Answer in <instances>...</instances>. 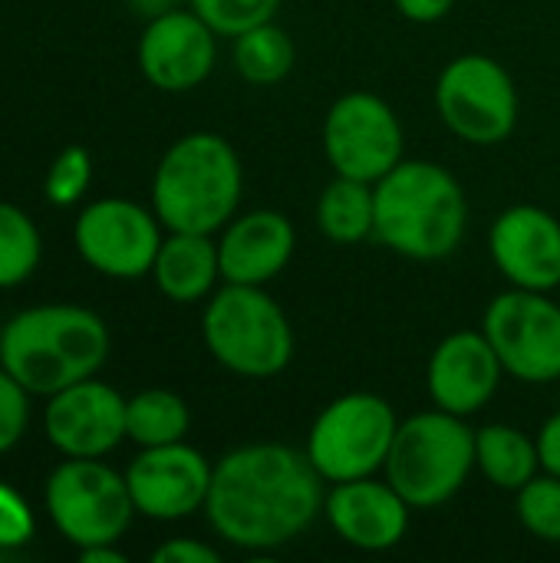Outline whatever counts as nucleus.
I'll use <instances>...</instances> for the list:
<instances>
[{
	"label": "nucleus",
	"instance_id": "nucleus-1",
	"mask_svg": "<svg viewBox=\"0 0 560 563\" xmlns=\"http://www.w3.org/2000/svg\"><path fill=\"white\" fill-rule=\"evenodd\" d=\"M327 482L304 449L251 442L215 462L205 518L211 531L248 554H271L297 541L323 515Z\"/></svg>",
	"mask_w": 560,
	"mask_h": 563
},
{
	"label": "nucleus",
	"instance_id": "nucleus-2",
	"mask_svg": "<svg viewBox=\"0 0 560 563\" xmlns=\"http://www.w3.org/2000/svg\"><path fill=\"white\" fill-rule=\"evenodd\" d=\"M376 224L373 238L419 264L452 257L469 231V198L459 178L426 158H403L373 185Z\"/></svg>",
	"mask_w": 560,
	"mask_h": 563
},
{
	"label": "nucleus",
	"instance_id": "nucleus-3",
	"mask_svg": "<svg viewBox=\"0 0 560 563\" xmlns=\"http://www.w3.org/2000/svg\"><path fill=\"white\" fill-rule=\"evenodd\" d=\"M109 346L102 317L86 307L46 303L17 313L0 330V366L30 396H53L96 376Z\"/></svg>",
	"mask_w": 560,
	"mask_h": 563
},
{
	"label": "nucleus",
	"instance_id": "nucleus-4",
	"mask_svg": "<svg viewBox=\"0 0 560 563\" xmlns=\"http://www.w3.org/2000/svg\"><path fill=\"white\" fill-rule=\"evenodd\" d=\"M244 168L218 132H188L168 145L152 175V211L165 231L218 234L241 208Z\"/></svg>",
	"mask_w": 560,
	"mask_h": 563
},
{
	"label": "nucleus",
	"instance_id": "nucleus-5",
	"mask_svg": "<svg viewBox=\"0 0 560 563\" xmlns=\"http://www.w3.org/2000/svg\"><path fill=\"white\" fill-rule=\"evenodd\" d=\"M475 472V429L439 406L399 422L383 478L413 505L432 511L452 501Z\"/></svg>",
	"mask_w": 560,
	"mask_h": 563
},
{
	"label": "nucleus",
	"instance_id": "nucleus-6",
	"mask_svg": "<svg viewBox=\"0 0 560 563\" xmlns=\"http://www.w3.org/2000/svg\"><path fill=\"white\" fill-rule=\"evenodd\" d=\"M201 340L215 363L244 379L281 376L297 346L284 307L264 287L251 284H224L208 297Z\"/></svg>",
	"mask_w": 560,
	"mask_h": 563
},
{
	"label": "nucleus",
	"instance_id": "nucleus-7",
	"mask_svg": "<svg viewBox=\"0 0 560 563\" xmlns=\"http://www.w3.org/2000/svg\"><path fill=\"white\" fill-rule=\"evenodd\" d=\"M399 429L396 409L376 393H343L327 402L304 442V452L327 485L383 475Z\"/></svg>",
	"mask_w": 560,
	"mask_h": 563
},
{
	"label": "nucleus",
	"instance_id": "nucleus-8",
	"mask_svg": "<svg viewBox=\"0 0 560 563\" xmlns=\"http://www.w3.org/2000/svg\"><path fill=\"white\" fill-rule=\"evenodd\" d=\"M436 112L455 139L488 148L515 132L521 99L512 73L495 56L462 53L436 79Z\"/></svg>",
	"mask_w": 560,
	"mask_h": 563
},
{
	"label": "nucleus",
	"instance_id": "nucleus-9",
	"mask_svg": "<svg viewBox=\"0 0 560 563\" xmlns=\"http://www.w3.org/2000/svg\"><path fill=\"white\" fill-rule=\"evenodd\" d=\"M46 511L56 531L76 544H116L139 515L125 475L99 459H66L46 482Z\"/></svg>",
	"mask_w": 560,
	"mask_h": 563
},
{
	"label": "nucleus",
	"instance_id": "nucleus-10",
	"mask_svg": "<svg viewBox=\"0 0 560 563\" xmlns=\"http://www.w3.org/2000/svg\"><path fill=\"white\" fill-rule=\"evenodd\" d=\"M406 132L396 109L366 89H350L323 115V155L343 178L376 185L406 155Z\"/></svg>",
	"mask_w": 560,
	"mask_h": 563
},
{
	"label": "nucleus",
	"instance_id": "nucleus-11",
	"mask_svg": "<svg viewBox=\"0 0 560 563\" xmlns=\"http://www.w3.org/2000/svg\"><path fill=\"white\" fill-rule=\"evenodd\" d=\"M482 333L495 346L505 376L531 386L560 379V303L551 294L512 287L482 317Z\"/></svg>",
	"mask_w": 560,
	"mask_h": 563
},
{
	"label": "nucleus",
	"instance_id": "nucleus-12",
	"mask_svg": "<svg viewBox=\"0 0 560 563\" xmlns=\"http://www.w3.org/2000/svg\"><path fill=\"white\" fill-rule=\"evenodd\" d=\"M73 241L92 271L112 280H139L152 274L162 247V221L129 198H99L76 218Z\"/></svg>",
	"mask_w": 560,
	"mask_h": 563
},
{
	"label": "nucleus",
	"instance_id": "nucleus-13",
	"mask_svg": "<svg viewBox=\"0 0 560 563\" xmlns=\"http://www.w3.org/2000/svg\"><path fill=\"white\" fill-rule=\"evenodd\" d=\"M215 465L191 445L172 442L142 449L125 468L132 505L149 521H185L205 511Z\"/></svg>",
	"mask_w": 560,
	"mask_h": 563
},
{
	"label": "nucleus",
	"instance_id": "nucleus-14",
	"mask_svg": "<svg viewBox=\"0 0 560 563\" xmlns=\"http://www.w3.org/2000/svg\"><path fill=\"white\" fill-rule=\"evenodd\" d=\"M139 69L162 92H188L201 86L218 59V33L188 7L152 16L139 36Z\"/></svg>",
	"mask_w": 560,
	"mask_h": 563
},
{
	"label": "nucleus",
	"instance_id": "nucleus-15",
	"mask_svg": "<svg viewBox=\"0 0 560 563\" xmlns=\"http://www.w3.org/2000/svg\"><path fill=\"white\" fill-rule=\"evenodd\" d=\"M495 271L521 290L560 287V221L541 205H512L488 228Z\"/></svg>",
	"mask_w": 560,
	"mask_h": 563
},
{
	"label": "nucleus",
	"instance_id": "nucleus-16",
	"mask_svg": "<svg viewBox=\"0 0 560 563\" xmlns=\"http://www.w3.org/2000/svg\"><path fill=\"white\" fill-rule=\"evenodd\" d=\"M323 518L343 544L363 554H383L409 534L413 505L386 478L370 475L327 485Z\"/></svg>",
	"mask_w": 560,
	"mask_h": 563
},
{
	"label": "nucleus",
	"instance_id": "nucleus-17",
	"mask_svg": "<svg viewBox=\"0 0 560 563\" xmlns=\"http://www.w3.org/2000/svg\"><path fill=\"white\" fill-rule=\"evenodd\" d=\"M43 429L66 459H102L125 439V399L89 376L50 396Z\"/></svg>",
	"mask_w": 560,
	"mask_h": 563
},
{
	"label": "nucleus",
	"instance_id": "nucleus-18",
	"mask_svg": "<svg viewBox=\"0 0 560 563\" xmlns=\"http://www.w3.org/2000/svg\"><path fill=\"white\" fill-rule=\"evenodd\" d=\"M502 376L505 366L488 336L482 330H455L432 350L426 389L432 406L469 419L495 399Z\"/></svg>",
	"mask_w": 560,
	"mask_h": 563
},
{
	"label": "nucleus",
	"instance_id": "nucleus-19",
	"mask_svg": "<svg viewBox=\"0 0 560 563\" xmlns=\"http://www.w3.org/2000/svg\"><path fill=\"white\" fill-rule=\"evenodd\" d=\"M297 231L294 221L274 208L234 214L218 238L221 280L267 287L294 261Z\"/></svg>",
	"mask_w": 560,
	"mask_h": 563
},
{
	"label": "nucleus",
	"instance_id": "nucleus-20",
	"mask_svg": "<svg viewBox=\"0 0 560 563\" xmlns=\"http://www.w3.org/2000/svg\"><path fill=\"white\" fill-rule=\"evenodd\" d=\"M155 287L172 303H198L218 290L221 280V257L215 234H191V231H168L152 264Z\"/></svg>",
	"mask_w": 560,
	"mask_h": 563
},
{
	"label": "nucleus",
	"instance_id": "nucleus-21",
	"mask_svg": "<svg viewBox=\"0 0 560 563\" xmlns=\"http://www.w3.org/2000/svg\"><path fill=\"white\" fill-rule=\"evenodd\" d=\"M475 468L498 492H521L535 475H541L538 439L518 426L488 422L475 429Z\"/></svg>",
	"mask_w": 560,
	"mask_h": 563
},
{
	"label": "nucleus",
	"instance_id": "nucleus-22",
	"mask_svg": "<svg viewBox=\"0 0 560 563\" xmlns=\"http://www.w3.org/2000/svg\"><path fill=\"white\" fill-rule=\"evenodd\" d=\"M376 198L370 181L337 175L317 201V228L327 241L353 247L373 238Z\"/></svg>",
	"mask_w": 560,
	"mask_h": 563
},
{
	"label": "nucleus",
	"instance_id": "nucleus-23",
	"mask_svg": "<svg viewBox=\"0 0 560 563\" xmlns=\"http://www.w3.org/2000/svg\"><path fill=\"white\" fill-rule=\"evenodd\" d=\"M231 63L244 82L274 86V82L290 76V69L297 63V46L281 23L267 20V23H257V26L234 36Z\"/></svg>",
	"mask_w": 560,
	"mask_h": 563
},
{
	"label": "nucleus",
	"instance_id": "nucleus-24",
	"mask_svg": "<svg viewBox=\"0 0 560 563\" xmlns=\"http://www.w3.org/2000/svg\"><path fill=\"white\" fill-rule=\"evenodd\" d=\"M188 429H191V412L178 393L142 389L132 399H125V439H132L139 449L185 442Z\"/></svg>",
	"mask_w": 560,
	"mask_h": 563
},
{
	"label": "nucleus",
	"instance_id": "nucleus-25",
	"mask_svg": "<svg viewBox=\"0 0 560 563\" xmlns=\"http://www.w3.org/2000/svg\"><path fill=\"white\" fill-rule=\"evenodd\" d=\"M43 254L40 231L26 211L10 201H0V290L23 284Z\"/></svg>",
	"mask_w": 560,
	"mask_h": 563
},
{
	"label": "nucleus",
	"instance_id": "nucleus-26",
	"mask_svg": "<svg viewBox=\"0 0 560 563\" xmlns=\"http://www.w3.org/2000/svg\"><path fill=\"white\" fill-rule=\"evenodd\" d=\"M515 515L521 528L545 541L560 544V478L558 475H535L521 492H515Z\"/></svg>",
	"mask_w": 560,
	"mask_h": 563
},
{
	"label": "nucleus",
	"instance_id": "nucleus-27",
	"mask_svg": "<svg viewBox=\"0 0 560 563\" xmlns=\"http://www.w3.org/2000/svg\"><path fill=\"white\" fill-rule=\"evenodd\" d=\"M191 10L218 33V36H238L257 23L274 20L281 0H188Z\"/></svg>",
	"mask_w": 560,
	"mask_h": 563
},
{
	"label": "nucleus",
	"instance_id": "nucleus-28",
	"mask_svg": "<svg viewBox=\"0 0 560 563\" xmlns=\"http://www.w3.org/2000/svg\"><path fill=\"white\" fill-rule=\"evenodd\" d=\"M89 181H92V158H89V152L83 145H69V148H63L53 158V165H50V172L43 178V191H46V198L53 205L69 208V205H76L89 191Z\"/></svg>",
	"mask_w": 560,
	"mask_h": 563
},
{
	"label": "nucleus",
	"instance_id": "nucleus-29",
	"mask_svg": "<svg viewBox=\"0 0 560 563\" xmlns=\"http://www.w3.org/2000/svg\"><path fill=\"white\" fill-rule=\"evenodd\" d=\"M26 422H30V393L7 369H0V455L23 439Z\"/></svg>",
	"mask_w": 560,
	"mask_h": 563
},
{
	"label": "nucleus",
	"instance_id": "nucleus-30",
	"mask_svg": "<svg viewBox=\"0 0 560 563\" xmlns=\"http://www.w3.org/2000/svg\"><path fill=\"white\" fill-rule=\"evenodd\" d=\"M33 511L30 505L0 482V558L20 551L33 538Z\"/></svg>",
	"mask_w": 560,
	"mask_h": 563
},
{
	"label": "nucleus",
	"instance_id": "nucleus-31",
	"mask_svg": "<svg viewBox=\"0 0 560 563\" xmlns=\"http://www.w3.org/2000/svg\"><path fill=\"white\" fill-rule=\"evenodd\" d=\"M155 563H221V554L195 538H172L152 551Z\"/></svg>",
	"mask_w": 560,
	"mask_h": 563
},
{
	"label": "nucleus",
	"instance_id": "nucleus-32",
	"mask_svg": "<svg viewBox=\"0 0 560 563\" xmlns=\"http://www.w3.org/2000/svg\"><path fill=\"white\" fill-rule=\"evenodd\" d=\"M538 455H541V472L558 475L560 478V409L545 419V426L538 429Z\"/></svg>",
	"mask_w": 560,
	"mask_h": 563
},
{
	"label": "nucleus",
	"instance_id": "nucleus-33",
	"mask_svg": "<svg viewBox=\"0 0 560 563\" xmlns=\"http://www.w3.org/2000/svg\"><path fill=\"white\" fill-rule=\"evenodd\" d=\"M396 10L409 20V23H439L452 13L455 0H393Z\"/></svg>",
	"mask_w": 560,
	"mask_h": 563
},
{
	"label": "nucleus",
	"instance_id": "nucleus-34",
	"mask_svg": "<svg viewBox=\"0 0 560 563\" xmlns=\"http://www.w3.org/2000/svg\"><path fill=\"white\" fill-rule=\"evenodd\" d=\"M79 561L83 563H125V554L116 551V544H92V548H79Z\"/></svg>",
	"mask_w": 560,
	"mask_h": 563
},
{
	"label": "nucleus",
	"instance_id": "nucleus-35",
	"mask_svg": "<svg viewBox=\"0 0 560 563\" xmlns=\"http://www.w3.org/2000/svg\"><path fill=\"white\" fill-rule=\"evenodd\" d=\"M129 7L135 10V13H142V16H158V13H165V10H172L175 7V0H129Z\"/></svg>",
	"mask_w": 560,
	"mask_h": 563
}]
</instances>
